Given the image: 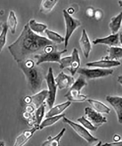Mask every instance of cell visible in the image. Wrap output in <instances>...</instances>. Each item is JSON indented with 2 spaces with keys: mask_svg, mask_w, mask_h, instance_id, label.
I'll return each mask as SVG.
<instances>
[{
  "mask_svg": "<svg viewBox=\"0 0 122 146\" xmlns=\"http://www.w3.org/2000/svg\"><path fill=\"white\" fill-rule=\"evenodd\" d=\"M99 143H100V144H102V142H99ZM100 145V144H99L98 145Z\"/></svg>",
  "mask_w": 122,
  "mask_h": 146,
  "instance_id": "43",
  "label": "cell"
},
{
  "mask_svg": "<svg viewBox=\"0 0 122 146\" xmlns=\"http://www.w3.org/2000/svg\"><path fill=\"white\" fill-rule=\"evenodd\" d=\"M95 10L92 7L88 8L86 11V14L88 16L90 17H94Z\"/></svg>",
  "mask_w": 122,
  "mask_h": 146,
  "instance_id": "33",
  "label": "cell"
},
{
  "mask_svg": "<svg viewBox=\"0 0 122 146\" xmlns=\"http://www.w3.org/2000/svg\"><path fill=\"white\" fill-rule=\"evenodd\" d=\"M87 85L85 78L82 75H80L70 88L69 90L65 95L64 97L71 102H81L85 101L88 96L80 94V91Z\"/></svg>",
  "mask_w": 122,
  "mask_h": 146,
  "instance_id": "3",
  "label": "cell"
},
{
  "mask_svg": "<svg viewBox=\"0 0 122 146\" xmlns=\"http://www.w3.org/2000/svg\"><path fill=\"white\" fill-rule=\"evenodd\" d=\"M119 40L120 42L122 45V33H121L119 34Z\"/></svg>",
  "mask_w": 122,
  "mask_h": 146,
  "instance_id": "39",
  "label": "cell"
},
{
  "mask_svg": "<svg viewBox=\"0 0 122 146\" xmlns=\"http://www.w3.org/2000/svg\"><path fill=\"white\" fill-rule=\"evenodd\" d=\"M117 81L122 86V75L119 76L118 77Z\"/></svg>",
  "mask_w": 122,
  "mask_h": 146,
  "instance_id": "38",
  "label": "cell"
},
{
  "mask_svg": "<svg viewBox=\"0 0 122 146\" xmlns=\"http://www.w3.org/2000/svg\"><path fill=\"white\" fill-rule=\"evenodd\" d=\"M53 69L49 67L47 75L45 76L48 86V96L46 99V103L49 109L54 106L56 99L57 86L55 81Z\"/></svg>",
  "mask_w": 122,
  "mask_h": 146,
  "instance_id": "6",
  "label": "cell"
},
{
  "mask_svg": "<svg viewBox=\"0 0 122 146\" xmlns=\"http://www.w3.org/2000/svg\"><path fill=\"white\" fill-rule=\"evenodd\" d=\"M65 49L62 51H59L57 46L54 50L49 52H43L42 53L34 56L36 60V64L39 66L40 64L46 62H57L60 63L61 56L64 53L67 52Z\"/></svg>",
  "mask_w": 122,
  "mask_h": 146,
  "instance_id": "5",
  "label": "cell"
},
{
  "mask_svg": "<svg viewBox=\"0 0 122 146\" xmlns=\"http://www.w3.org/2000/svg\"><path fill=\"white\" fill-rule=\"evenodd\" d=\"M119 6L120 7H122V0H119L118 2Z\"/></svg>",
  "mask_w": 122,
  "mask_h": 146,
  "instance_id": "40",
  "label": "cell"
},
{
  "mask_svg": "<svg viewBox=\"0 0 122 146\" xmlns=\"http://www.w3.org/2000/svg\"><path fill=\"white\" fill-rule=\"evenodd\" d=\"M6 24L11 33L13 35L15 34L16 32L18 21L15 13L12 10L10 11Z\"/></svg>",
  "mask_w": 122,
  "mask_h": 146,
  "instance_id": "24",
  "label": "cell"
},
{
  "mask_svg": "<svg viewBox=\"0 0 122 146\" xmlns=\"http://www.w3.org/2000/svg\"><path fill=\"white\" fill-rule=\"evenodd\" d=\"M66 131V128H63L60 132L54 137L49 136L46 140L42 143V146H59L60 145L61 138L64 135Z\"/></svg>",
  "mask_w": 122,
  "mask_h": 146,
  "instance_id": "22",
  "label": "cell"
},
{
  "mask_svg": "<svg viewBox=\"0 0 122 146\" xmlns=\"http://www.w3.org/2000/svg\"><path fill=\"white\" fill-rule=\"evenodd\" d=\"M0 145H5L3 142L0 141Z\"/></svg>",
  "mask_w": 122,
  "mask_h": 146,
  "instance_id": "42",
  "label": "cell"
},
{
  "mask_svg": "<svg viewBox=\"0 0 122 146\" xmlns=\"http://www.w3.org/2000/svg\"><path fill=\"white\" fill-rule=\"evenodd\" d=\"M54 44L47 38L32 31L28 23L24 26L17 40L8 46V49L18 63L42 53L45 47Z\"/></svg>",
  "mask_w": 122,
  "mask_h": 146,
  "instance_id": "1",
  "label": "cell"
},
{
  "mask_svg": "<svg viewBox=\"0 0 122 146\" xmlns=\"http://www.w3.org/2000/svg\"><path fill=\"white\" fill-rule=\"evenodd\" d=\"M102 145L122 146V141H121L120 140L117 142H114L112 143H106L105 144Z\"/></svg>",
  "mask_w": 122,
  "mask_h": 146,
  "instance_id": "34",
  "label": "cell"
},
{
  "mask_svg": "<svg viewBox=\"0 0 122 146\" xmlns=\"http://www.w3.org/2000/svg\"><path fill=\"white\" fill-rule=\"evenodd\" d=\"M3 25V23L0 22V31H2V29Z\"/></svg>",
  "mask_w": 122,
  "mask_h": 146,
  "instance_id": "41",
  "label": "cell"
},
{
  "mask_svg": "<svg viewBox=\"0 0 122 146\" xmlns=\"http://www.w3.org/2000/svg\"><path fill=\"white\" fill-rule=\"evenodd\" d=\"M86 117L95 127H98L107 122V119L101 113L93 108L87 107L85 108Z\"/></svg>",
  "mask_w": 122,
  "mask_h": 146,
  "instance_id": "9",
  "label": "cell"
},
{
  "mask_svg": "<svg viewBox=\"0 0 122 146\" xmlns=\"http://www.w3.org/2000/svg\"><path fill=\"white\" fill-rule=\"evenodd\" d=\"M114 70L111 69H103L96 68L90 69L85 67H80L77 73L83 76L86 79H93L105 77L112 75Z\"/></svg>",
  "mask_w": 122,
  "mask_h": 146,
  "instance_id": "7",
  "label": "cell"
},
{
  "mask_svg": "<svg viewBox=\"0 0 122 146\" xmlns=\"http://www.w3.org/2000/svg\"><path fill=\"white\" fill-rule=\"evenodd\" d=\"M121 64V62L118 60H110L102 58L99 60L88 62L86 64V66L88 67L110 69L111 68L120 66Z\"/></svg>",
  "mask_w": 122,
  "mask_h": 146,
  "instance_id": "13",
  "label": "cell"
},
{
  "mask_svg": "<svg viewBox=\"0 0 122 146\" xmlns=\"http://www.w3.org/2000/svg\"><path fill=\"white\" fill-rule=\"evenodd\" d=\"M121 137L120 135H114L113 138V140L114 142H117L121 140Z\"/></svg>",
  "mask_w": 122,
  "mask_h": 146,
  "instance_id": "35",
  "label": "cell"
},
{
  "mask_svg": "<svg viewBox=\"0 0 122 146\" xmlns=\"http://www.w3.org/2000/svg\"><path fill=\"white\" fill-rule=\"evenodd\" d=\"M71 102L67 101L65 102L58 104L55 106H53L50 108V110L45 114V118L47 117L54 116L59 115L67 109L71 105Z\"/></svg>",
  "mask_w": 122,
  "mask_h": 146,
  "instance_id": "17",
  "label": "cell"
},
{
  "mask_svg": "<svg viewBox=\"0 0 122 146\" xmlns=\"http://www.w3.org/2000/svg\"><path fill=\"white\" fill-rule=\"evenodd\" d=\"M122 22V11L111 18L109 24V27L112 34H115L119 32L121 27Z\"/></svg>",
  "mask_w": 122,
  "mask_h": 146,
  "instance_id": "21",
  "label": "cell"
},
{
  "mask_svg": "<svg viewBox=\"0 0 122 146\" xmlns=\"http://www.w3.org/2000/svg\"><path fill=\"white\" fill-rule=\"evenodd\" d=\"M48 96V90H44L39 91L31 96L32 102L36 109L42 105L46 100Z\"/></svg>",
  "mask_w": 122,
  "mask_h": 146,
  "instance_id": "18",
  "label": "cell"
},
{
  "mask_svg": "<svg viewBox=\"0 0 122 146\" xmlns=\"http://www.w3.org/2000/svg\"><path fill=\"white\" fill-rule=\"evenodd\" d=\"M71 59V55L61 58L60 62L59 64L60 68L62 70L68 68L70 65Z\"/></svg>",
  "mask_w": 122,
  "mask_h": 146,
  "instance_id": "31",
  "label": "cell"
},
{
  "mask_svg": "<svg viewBox=\"0 0 122 146\" xmlns=\"http://www.w3.org/2000/svg\"><path fill=\"white\" fill-rule=\"evenodd\" d=\"M28 23L31 30L37 34L45 32V30L47 29L46 25L38 23L34 19H31Z\"/></svg>",
  "mask_w": 122,
  "mask_h": 146,
  "instance_id": "23",
  "label": "cell"
},
{
  "mask_svg": "<svg viewBox=\"0 0 122 146\" xmlns=\"http://www.w3.org/2000/svg\"><path fill=\"white\" fill-rule=\"evenodd\" d=\"M62 119L64 123L70 126L79 136L85 139L89 144H92L98 140L97 138L91 135L88 130L82 125L75 123L65 116Z\"/></svg>",
  "mask_w": 122,
  "mask_h": 146,
  "instance_id": "8",
  "label": "cell"
},
{
  "mask_svg": "<svg viewBox=\"0 0 122 146\" xmlns=\"http://www.w3.org/2000/svg\"><path fill=\"white\" fill-rule=\"evenodd\" d=\"M39 129V126H36L30 129L25 130L19 136L17 137L14 145L21 146L24 145L32 137L34 133Z\"/></svg>",
  "mask_w": 122,
  "mask_h": 146,
  "instance_id": "15",
  "label": "cell"
},
{
  "mask_svg": "<svg viewBox=\"0 0 122 146\" xmlns=\"http://www.w3.org/2000/svg\"><path fill=\"white\" fill-rule=\"evenodd\" d=\"M63 16L66 27V33L64 43L65 49H66L71 36L75 30L81 26V23L80 20L71 16L66 10H63Z\"/></svg>",
  "mask_w": 122,
  "mask_h": 146,
  "instance_id": "4",
  "label": "cell"
},
{
  "mask_svg": "<svg viewBox=\"0 0 122 146\" xmlns=\"http://www.w3.org/2000/svg\"><path fill=\"white\" fill-rule=\"evenodd\" d=\"M87 101L91 106L92 108L100 113H106L109 114L110 113V109L107 106L98 100L89 99Z\"/></svg>",
  "mask_w": 122,
  "mask_h": 146,
  "instance_id": "20",
  "label": "cell"
},
{
  "mask_svg": "<svg viewBox=\"0 0 122 146\" xmlns=\"http://www.w3.org/2000/svg\"><path fill=\"white\" fill-rule=\"evenodd\" d=\"M46 103H44L39 107L37 108L36 111L35 117L36 125L39 126L40 124L42 122L44 116Z\"/></svg>",
  "mask_w": 122,
  "mask_h": 146,
  "instance_id": "28",
  "label": "cell"
},
{
  "mask_svg": "<svg viewBox=\"0 0 122 146\" xmlns=\"http://www.w3.org/2000/svg\"><path fill=\"white\" fill-rule=\"evenodd\" d=\"M79 44L84 57L88 58L92 49V46L88 33L85 29L82 30Z\"/></svg>",
  "mask_w": 122,
  "mask_h": 146,
  "instance_id": "12",
  "label": "cell"
},
{
  "mask_svg": "<svg viewBox=\"0 0 122 146\" xmlns=\"http://www.w3.org/2000/svg\"><path fill=\"white\" fill-rule=\"evenodd\" d=\"M9 28L6 23H3L2 29L0 34V53L6 45L8 30Z\"/></svg>",
  "mask_w": 122,
  "mask_h": 146,
  "instance_id": "29",
  "label": "cell"
},
{
  "mask_svg": "<svg viewBox=\"0 0 122 146\" xmlns=\"http://www.w3.org/2000/svg\"><path fill=\"white\" fill-rule=\"evenodd\" d=\"M107 52L108 55L102 58L110 60H118L122 58V48L118 46L110 47Z\"/></svg>",
  "mask_w": 122,
  "mask_h": 146,
  "instance_id": "19",
  "label": "cell"
},
{
  "mask_svg": "<svg viewBox=\"0 0 122 146\" xmlns=\"http://www.w3.org/2000/svg\"><path fill=\"white\" fill-rule=\"evenodd\" d=\"M64 116V114H61L59 115L46 118L45 119L42 121L39 126V129L42 130L45 127L52 125L58 122L61 119L63 118Z\"/></svg>",
  "mask_w": 122,
  "mask_h": 146,
  "instance_id": "25",
  "label": "cell"
},
{
  "mask_svg": "<svg viewBox=\"0 0 122 146\" xmlns=\"http://www.w3.org/2000/svg\"><path fill=\"white\" fill-rule=\"evenodd\" d=\"M66 10H67V12L70 14V15L73 14L75 11L74 9L72 7L69 8H68Z\"/></svg>",
  "mask_w": 122,
  "mask_h": 146,
  "instance_id": "36",
  "label": "cell"
},
{
  "mask_svg": "<svg viewBox=\"0 0 122 146\" xmlns=\"http://www.w3.org/2000/svg\"><path fill=\"white\" fill-rule=\"evenodd\" d=\"M55 81L58 88L62 90L70 88L75 82L73 77L62 72L55 78Z\"/></svg>",
  "mask_w": 122,
  "mask_h": 146,
  "instance_id": "10",
  "label": "cell"
},
{
  "mask_svg": "<svg viewBox=\"0 0 122 146\" xmlns=\"http://www.w3.org/2000/svg\"><path fill=\"white\" fill-rule=\"evenodd\" d=\"M71 59L70 67L67 69L71 73V75L74 76L77 72L80 67V59L78 50L76 48H74L71 55Z\"/></svg>",
  "mask_w": 122,
  "mask_h": 146,
  "instance_id": "16",
  "label": "cell"
},
{
  "mask_svg": "<svg viewBox=\"0 0 122 146\" xmlns=\"http://www.w3.org/2000/svg\"><path fill=\"white\" fill-rule=\"evenodd\" d=\"M25 102L27 103H28V104H30V103H31L32 102V100H31V98L30 97H27L25 99Z\"/></svg>",
  "mask_w": 122,
  "mask_h": 146,
  "instance_id": "37",
  "label": "cell"
},
{
  "mask_svg": "<svg viewBox=\"0 0 122 146\" xmlns=\"http://www.w3.org/2000/svg\"><path fill=\"white\" fill-rule=\"evenodd\" d=\"M59 0H43L40 7V11L42 13H50Z\"/></svg>",
  "mask_w": 122,
  "mask_h": 146,
  "instance_id": "26",
  "label": "cell"
},
{
  "mask_svg": "<svg viewBox=\"0 0 122 146\" xmlns=\"http://www.w3.org/2000/svg\"><path fill=\"white\" fill-rule=\"evenodd\" d=\"M78 122H80L85 128L92 131H95L98 127H95L87 119L86 117L82 116L77 119Z\"/></svg>",
  "mask_w": 122,
  "mask_h": 146,
  "instance_id": "30",
  "label": "cell"
},
{
  "mask_svg": "<svg viewBox=\"0 0 122 146\" xmlns=\"http://www.w3.org/2000/svg\"><path fill=\"white\" fill-rule=\"evenodd\" d=\"M106 100L111 106L117 115L118 122L122 125V97L107 96Z\"/></svg>",
  "mask_w": 122,
  "mask_h": 146,
  "instance_id": "11",
  "label": "cell"
},
{
  "mask_svg": "<svg viewBox=\"0 0 122 146\" xmlns=\"http://www.w3.org/2000/svg\"><path fill=\"white\" fill-rule=\"evenodd\" d=\"M33 93L40 91L45 76L42 69L30 58L18 63Z\"/></svg>",
  "mask_w": 122,
  "mask_h": 146,
  "instance_id": "2",
  "label": "cell"
},
{
  "mask_svg": "<svg viewBox=\"0 0 122 146\" xmlns=\"http://www.w3.org/2000/svg\"><path fill=\"white\" fill-rule=\"evenodd\" d=\"M103 17V11L100 9H97L95 11L94 17L96 20L97 21L101 20Z\"/></svg>",
  "mask_w": 122,
  "mask_h": 146,
  "instance_id": "32",
  "label": "cell"
},
{
  "mask_svg": "<svg viewBox=\"0 0 122 146\" xmlns=\"http://www.w3.org/2000/svg\"><path fill=\"white\" fill-rule=\"evenodd\" d=\"M92 42L94 45L104 44L110 47L118 46L120 42L119 34L117 33L115 34H111L106 37L97 38Z\"/></svg>",
  "mask_w": 122,
  "mask_h": 146,
  "instance_id": "14",
  "label": "cell"
},
{
  "mask_svg": "<svg viewBox=\"0 0 122 146\" xmlns=\"http://www.w3.org/2000/svg\"><path fill=\"white\" fill-rule=\"evenodd\" d=\"M45 33L47 36V38L54 43L60 44L64 42V38L57 33L48 29L45 30Z\"/></svg>",
  "mask_w": 122,
  "mask_h": 146,
  "instance_id": "27",
  "label": "cell"
}]
</instances>
